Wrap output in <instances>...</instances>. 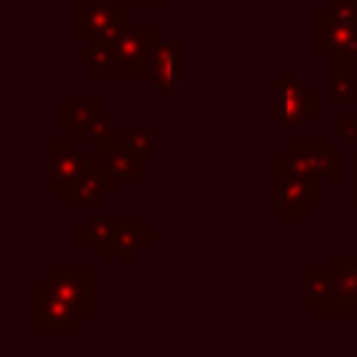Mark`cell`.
<instances>
[{
    "instance_id": "obj_3",
    "label": "cell",
    "mask_w": 357,
    "mask_h": 357,
    "mask_svg": "<svg viewBox=\"0 0 357 357\" xmlns=\"http://www.w3.org/2000/svg\"><path fill=\"white\" fill-rule=\"evenodd\" d=\"M128 28V0L120 3H75V39L89 42L100 36H120Z\"/></svg>"
},
{
    "instance_id": "obj_11",
    "label": "cell",
    "mask_w": 357,
    "mask_h": 357,
    "mask_svg": "<svg viewBox=\"0 0 357 357\" xmlns=\"http://www.w3.org/2000/svg\"><path fill=\"white\" fill-rule=\"evenodd\" d=\"M47 279L59 290V296H64L73 304L81 321H86L89 318V273L84 268H53Z\"/></svg>"
},
{
    "instance_id": "obj_20",
    "label": "cell",
    "mask_w": 357,
    "mask_h": 357,
    "mask_svg": "<svg viewBox=\"0 0 357 357\" xmlns=\"http://www.w3.org/2000/svg\"><path fill=\"white\" fill-rule=\"evenodd\" d=\"M126 139L137 148V153L142 156V153H148L151 151V145H153V131L151 128H128L126 131Z\"/></svg>"
},
{
    "instance_id": "obj_6",
    "label": "cell",
    "mask_w": 357,
    "mask_h": 357,
    "mask_svg": "<svg viewBox=\"0 0 357 357\" xmlns=\"http://www.w3.org/2000/svg\"><path fill=\"white\" fill-rule=\"evenodd\" d=\"M312 117H318V92L298 78L282 75L279 78V126L301 128Z\"/></svg>"
},
{
    "instance_id": "obj_13",
    "label": "cell",
    "mask_w": 357,
    "mask_h": 357,
    "mask_svg": "<svg viewBox=\"0 0 357 357\" xmlns=\"http://www.w3.org/2000/svg\"><path fill=\"white\" fill-rule=\"evenodd\" d=\"M100 156L103 162L112 167V173L117 176V181H139L142 170H139V153L128 139H103L100 142Z\"/></svg>"
},
{
    "instance_id": "obj_9",
    "label": "cell",
    "mask_w": 357,
    "mask_h": 357,
    "mask_svg": "<svg viewBox=\"0 0 357 357\" xmlns=\"http://www.w3.org/2000/svg\"><path fill=\"white\" fill-rule=\"evenodd\" d=\"M78 139H53L50 142V192H64L67 184L89 165V156L78 151Z\"/></svg>"
},
{
    "instance_id": "obj_14",
    "label": "cell",
    "mask_w": 357,
    "mask_h": 357,
    "mask_svg": "<svg viewBox=\"0 0 357 357\" xmlns=\"http://www.w3.org/2000/svg\"><path fill=\"white\" fill-rule=\"evenodd\" d=\"M120 36H100V39H89L86 42V75L106 81L114 78L120 64V47H117Z\"/></svg>"
},
{
    "instance_id": "obj_8",
    "label": "cell",
    "mask_w": 357,
    "mask_h": 357,
    "mask_svg": "<svg viewBox=\"0 0 357 357\" xmlns=\"http://www.w3.org/2000/svg\"><path fill=\"white\" fill-rule=\"evenodd\" d=\"M117 187V176L112 173V167L103 165H86L73 184L64 187L61 192V204L64 206H89V204H100L106 195H112Z\"/></svg>"
},
{
    "instance_id": "obj_18",
    "label": "cell",
    "mask_w": 357,
    "mask_h": 357,
    "mask_svg": "<svg viewBox=\"0 0 357 357\" xmlns=\"http://www.w3.org/2000/svg\"><path fill=\"white\" fill-rule=\"evenodd\" d=\"M137 220V215H95L89 218L81 229H75V243H106L117 229H123L126 223Z\"/></svg>"
},
{
    "instance_id": "obj_17",
    "label": "cell",
    "mask_w": 357,
    "mask_h": 357,
    "mask_svg": "<svg viewBox=\"0 0 357 357\" xmlns=\"http://www.w3.org/2000/svg\"><path fill=\"white\" fill-rule=\"evenodd\" d=\"M112 137H114V126L106 117L103 103H98V100L81 103V120H78V128H75V139L81 145H86V142L100 145L103 139H112Z\"/></svg>"
},
{
    "instance_id": "obj_22",
    "label": "cell",
    "mask_w": 357,
    "mask_h": 357,
    "mask_svg": "<svg viewBox=\"0 0 357 357\" xmlns=\"http://www.w3.org/2000/svg\"><path fill=\"white\" fill-rule=\"evenodd\" d=\"M340 137L346 142L357 145V114L354 112L351 114H343V120H340Z\"/></svg>"
},
{
    "instance_id": "obj_10",
    "label": "cell",
    "mask_w": 357,
    "mask_h": 357,
    "mask_svg": "<svg viewBox=\"0 0 357 357\" xmlns=\"http://www.w3.org/2000/svg\"><path fill=\"white\" fill-rule=\"evenodd\" d=\"M153 45H156V36L148 25H134V28L128 25L120 33L117 47H120V64L126 70V78H137L142 73V67H148Z\"/></svg>"
},
{
    "instance_id": "obj_2",
    "label": "cell",
    "mask_w": 357,
    "mask_h": 357,
    "mask_svg": "<svg viewBox=\"0 0 357 357\" xmlns=\"http://www.w3.org/2000/svg\"><path fill=\"white\" fill-rule=\"evenodd\" d=\"M304 304L315 312L318 321H351L357 315V304L340 296L329 276V268L304 271Z\"/></svg>"
},
{
    "instance_id": "obj_23",
    "label": "cell",
    "mask_w": 357,
    "mask_h": 357,
    "mask_svg": "<svg viewBox=\"0 0 357 357\" xmlns=\"http://www.w3.org/2000/svg\"><path fill=\"white\" fill-rule=\"evenodd\" d=\"M354 204H357V156H354Z\"/></svg>"
},
{
    "instance_id": "obj_7",
    "label": "cell",
    "mask_w": 357,
    "mask_h": 357,
    "mask_svg": "<svg viewBox=\"0 0 357 357\" xmlns=\"http://www.w3.org/2000/svg\"><path fill=\"white\" fill-rule=\"evenodd\" d=\"M81 324V315L73 310V304L59 296V290L50 284V279H39L36 284V329L39 332H67L73 335Z\"/></svg>"
},
{
    "instance_id": "obj_4",
    "label": "cell",
    "mask_w": 357,
    "mask_h": 357,
    "mask_svg": "<svg viewBox=\"0 0 357 357\" xmlns=\"http://www.w3.org/2000/svg\"><path fill=\"white\" fill-rule=\"evenodd\" d=\"M318 204V176L301 173L287 153L279 159V215L304 218Z\"/></svg>"
},
{
    "instance_id": "obj_21",
    "label": "cell",
    "mask_w": 357,
    "mask_h": 357,
    "mask_svg": "<svg viewBox=\"0 0 357 357\" xmlns=\"http://www.w3.org/2000/svg\"><path fill=\"white\" fill-rule=\"evenodd\" d=\"M78 120H81V103H75V100L64 103V106H61V126H64L70 134H75Z\"/></svg>"
},
{
    "instance_id": "obj_5",
    "label": "cell",
    "mask_w": 357,
    "mask_h": 357,
    "mask_svg": "<svg viewBox=\"0 0 357 357\" xmlns=\"http://www.w3.org/2000/svg\"><path fill=\"white\" fill-rule=\"evenodd\" d=\"M287 156L301 173H310V176H318V178L324 176V178H332V181L343 178V156L326 139H296L290 145Z\"/></svg>"
},
{
    "instance_id": "obj_24",
    "label": "cell",
    "mask_w": 357,
    "mask_h": 357,
    "mask_svg": "<svg viewBox=\"0 0 357 357\" xmlns=\"http://www.w3.org/2000/svg\"><path fill=\"white\" fill-rule=\"evenodd\" d=\"M128 3H165V0H128Z\"/></svg>"
},
{
    "instance_id": "obj_19",
    "label": "cell",
    "mask_w": 357,
    "mask_h": 357,
    "mask_svg": "<svg viewBox=\"0 0 357 357\" xmlns=\"http://www.w3.org/2000/svg\"><path fill=\"white\" fill-rule=\"evenodd\" d=\"M326 268H329V276H332L335 287L340 290V296H346L349 301L357 304V257H351V254H332Z\"/></svg>"
},
{
    "instance_id": "obj_25",
    "label": "cell",
    "mask_w": 357,
    "mask_h": 357,
    "mask_svg": "<svg viewBox=\"0 0 357 357\" xmlns=\"http://www.w3.org/2000/svg\"><path fill=\"white\" fill-rule=\"evenodd\" d=\"M349 3H351V6H357V0H349Z\"/></svg>"
},
{
    "instance_id": "obj_15",
    "label": "cell",
    "mask_w": 357,
    "mask_h": 357,
    "mask_svg": "<svg viewBox=\"0 0 357 357\" xmlns=\"http://www.w3.org/2000/svg\"><path fill=\"white\" fill-rule=\"evenodd\" d=\"M176 56H178V42L156 39L151 61H148L151 84L156 92H173L176 89Z\"/></svg>"
},
{
    "instance_id": "obj_16",
    "label": "cell",
    "mask_w": 357,
    "mask_h": 357,
    "mask_svg": "<svg viewBox=\"0 0 357 357\" xmlns=\"http://www.w3.org/2000/svg\"><path fill=\"white\" fill-rule=\"evenodd\" d=\"M153 240V231L142 226V220H131L123 229H117L106 243H100V254L103 257H134L142 245H148Z\"/></svg>"
},
{
    "instance_id": "obj_12",
    "label": "cell",
    "mask_w": 357,
    "mask_h": 357,
    "mask_svg": "<svg viewBox=\"0 0 357 357\" xmlns=\"http://www.w3.org/2000/svg\"><path fill=\"white\" fill-rule=\"evenodd\" d=\"M357 56L354 53H329V98L351 106L357 100Z\"/></svg>"
},
{
    "instance_id": "obj_1",
    "label": "cell",
    "mask_w": 357,
    "mask_h": 357,
    "mask_svg": "<svg viewBox=\"0 0 357 357\" xmlns=\"http://www.w3.org/2000/svg\"><path fill=\"white\" fill-rule=\"evenodd\" d=\"M315 50L326 56L337 50L357 56V6L332 0L329 8L315 17Z\"/></svg>"
}]
</instances>
